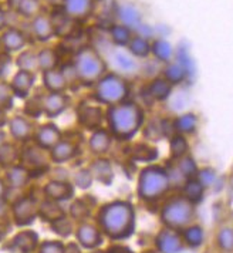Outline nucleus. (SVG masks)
Segmentation results:
<instances>
[{"mask_svg":"<svg viewBox=\"0 0 233 253\" xmlns=\"http://www.w3.org/2000/svg\"><path fill=\"white\" fill-rule=\"evenodd\" d=\"M98 225L107 236L111 239H125L134 232L135 225V212L128 202L116 201L107 204L100 209Z\"/></svg>","mask_w":233,"mask_h":253,"instance_id":"nucleus-1","label":"nucleus"},{"mask_svg":"<svg viewBox=\"0 0 233 253\" xmlns=\"http://www.w3.org/2000/svg\"><path fill=\"white\" fill-rule=\"evenodd\" d=\"M108 124L113 135L119 139L132 138L142 126V110L134 103H119L110 105Z\"/></svg>","mask_w":233,"mask_h":253,"instance_id":"nucleus-2","label":"nucleus"},{"mask_svg":"<svg viewBox=\"0 0 233 253\" xmlns=\"http://www.w3.org/2000/svg\"><path fill=\"white\" fill-rule=\"evenodd\" d=\"M195 216V205L187 198L179 196L168 201L161 212L162 222L166 228L174 230L185 229Z\"/></svg>","mask_w":233,"mask_h":253,"instance_id":"nucleus-3","label":"nucleus"},{"mask_svg":"<svg viewBox=\"0 0 233 253\" xmlns=\"http://www.w3.org/2000/svg\"><path fill=\"white\" fill-rule=\"evenodd\" d=\"M169 176L166 169L161 167L145 168L140 175L138 181V194L142 199L154 201L158 199L169 189Z\"/></svg>","mask_w":233,"mask_h":253,"instance_id":"nucleus-4","label":"nucleus"},{"mask_svg":"<svg viewBox=\"0 0 233 253\" xmlns=\"http://www.w3.org/2000/svg\"><path fill=\"white\" fill-rule=\"evenodd\" d=\"M74 69L77 71L80 81L85 84H93L104 76L107 67L104 60L98 56V53L94 48L84 47L76 57Z\"/></svg>","mask_w":233,"mask_h":253,"instance_id":"nucleus-5","label":"nucleus"},{"mask_svg":"<svg viewBox=\"0 0 233 253\" xmlns=\"http://www.w3.org/2000/svg\"><path fill=\"white\" fill-rule=\"evenodd\" d=\"M128 84L124 79L116 74H107L97 81L95 85V98L103 104L116 105L124 103L128 97Z\"/></svg>","mask_w":233,"mask_h":253,"instance_id":"nucleus-6","label":"nucleus"},{"mask_svg":"<svg viewBox=\"0 0 233 253\" xmlns=\"http://www.w3.org/2000/svg\"><path fill=\"white\" fill-rule=\"evenodd\" d=\"M12 212L16 225L27 226V225L33 223L36 216L39 215V205H37L35 198L23 196L13 204Z\"/></svg>","mask_w":233,"mask_h":253,"instance_id":"nucleus-7","label":"nucleus"},{"mask_svg":"<svg viewBox=\"0 0 233 253\" xmlns=\"http://www.w3.org/2000/svg\"><path fill=\"white\" fill-rule=\"evenodd\" d=\"M156 248L159 253H179L182 249V238L178 230L165 228L156 236Z\"/></svg>","mask_w":233,"mask_h":253,"instance_id":"nucleus-8","label":"nucleus"},{"mask_svg":"<svg viewBox=\"0 0 233 253\" xmlns=\"http://www.w3.org/2000/svg\"><path fill=\"white\" fill-rule=\"evenodd\" d=\"M41 105L44 114L48 117H57L69 107V98L63 92H50L41 98Z\"/></svg>","mask_w":233,"mask_h":253,"instance_id":"nucleus-9","label":"nucleus"},{"mask_svg":"<svg viewBox=\"0 0 233 253\" xmlns=\"http://www.w3.org/2000/svg\"><path fill=\"white\" fill-rule=\"evenodd\" d=\"M35 139L37 147H40L43 150H51L58 141H61V132L56 126L46 124L37 129Z\"/></svg>","mask_w":233,"mask_h":253,"instance_id":"nucleus-10","label":"nucleus"},{"mask_svg":"<svg viewBox=\"0 0 233 253\" xmlns=\"http://www.w3.org/2000/svg\"><path fill=\"white\" fill-rule=\"evenodd\" d=\"M73 185L69 184L67 181H57L53 179L44 186V194H46L47 199L54 201V202H60V201H69L73 196Z\"/></svg>","mask_w":233,"mask_h":253,"instance_id":"nucleus-11","label":"nucleus"},{"mask_svg":"<svg viewBox=\"0 0 233 253\" xmlns=\"http://www.w3.org/2000/svg\"><path fill=\"white\" fill-rule=\"evenodd\" d=\"M35 84V74L33 73H29V71H23V70H19L14 76H13L12 83H10V87H12L13 94L19 98H26L30 90Z\"/></svg>","mask_w":233,"mask_h":253,"instance_id":"nucleus-12","label":"nucleus"},{"mask_svg":"<svg viewBox=\"0 0 233 253\" xmlns=\"http://www.w3.org/2000/svg\"><path fill=\"white\" fill-rule=\"evenodd\" d=\"M9 131L16 141L24 142L33 134V124L23 115H16L9 121Z\"/></svg>","mask_w":233,"mask_h":253,"instance_id":"nucleus-13","label":"nucleus"},{"mask_svg":"<svg viewBox=\"0 0 233 253\" xmlns=\"http://www.w3.org/2000/svg\"><path fill=\"white\" fill-rule=\"evenodd\" d=\"M78 123L87 129L100 128L103 123V111L98 107L93 105H82L78 108Z\"/></svg>","mask_w":233,"mask_h":253,"instance_id":"nucleus-14","label":"nucleus"},{"mask_svg":"<svg viewBox=\"0 0 233 253\" xmlns=\"http://www.w3.org/2000/svg\"><path fill=\"white\" fill-rule=\"evenodd\" d=\"M39 245V236L32 230L19 232L12 241V248L20 253H33Z\"/></svg>","mask_w":233,"mask_h":253,"instance_id":"nucleus-15","label":"nucleus"},{"mask_svg":"<svg viewBox=\"0 0 233 253\" xmlns=\"http://www.w3.org/2000/svg\"><path fill=\"white\" fill-rule=\"evenodd\" d=\"M77 239L87 249H94L101 245V233L91 223H82L77 229Z\"/></svg>","mask_w":233,"mask_h":253,"instance_id":"nucleus-16","label":"nucleus"},{"mask_svg":"<svg viewBox=\"0 0 233 253\" xmlns=\"http://www.w3.org/2000/svg\"><path fill=\"white\" fill-rule=\"evenodd\" d=\"M0 43L6 51H19L26 46V36L16 27H9L3 32L0 37Z\"/></svg>","mask_w":233,"mask_h":253,"instance_id":"nucleus-17","label":"nucleus"},{"mask_svg":"<svg viewBox=\"0 0 233 253\" xmlns=\"http://www.w3.org/2000/svg\"><path fill=\"white\" fill-rule=\"evenodd\" d=\"M29 179H30V171L23 165H13L10 168H7V172H6L7 186L19 189V188L26 186Z\"/></svg>","mask_w":233,"mask_h":253,"instance_id":"nucleus-18","label":"nucleus"},{"mask_svg":"<svg viewBox=\"0 0 233 253\" xmlns=\"http://www.w3.org/2000/svg\"><path fill=\"white\" fill-rule=\"evenodd\" d=\"M32 29H33V35L36 36V39L40 40V42H47L54 35L51 20L46 14H37L33 19Z\"/></svg>","mask_w":233,"mask_h":253,"instance_id":"nucleus-19","label":"nucleus"},{"mask_svg":"<svg viewBox=\"0 0 233 253\" xmlns=\"http://www.w3.org/2000/svg\"><path fill=\"white\" fill-rule=\"evenodd\" d=\"M43 81L50 92H64L67 88V80L64 74L56 69L43 71Z\"/></svg>","mask_w":233,"mask_h":253,"instance_id":"nucleus-20","label":"nucleus"},{"mask_svg":"<svg viewBox=\"0 0 233 253\" xmlns=\"http://www.w3.org/2000/svg\"><path fill=\"white\" fill-rule=\"evenodd\" d=\"M76 145L70 142V141H58L57 144L51 148V154H50V158L51 161L56 162V164H61V162L70 161L71 158H74L76 155Z\"/></svg>","mask_w":233,"mask_h":253,"instance_id":"nucleus-21","label":"nucleus"},{"mask_svg":"<svg viewBox=\"0 0 233 253\" xmlns=\"http://www.w3.org/2000/svg\"><path fill=\"white\" fill-rule=\"evenodd\" d=\"M88 171L91 172V176L101 184L110 185L113 181V167L107 160H95Z\"/></svg>","mask_w":233,"mask_h":253,"instance_id":"nucleus-22","label":"nucleus"},{"mask_svg":"<svg viewBox=\"0 0 233 253\" xmlns=\"http://www.w3.org/2000/svg\"><path fill=\"white\" fill-rule=\"evenodd\" d=\"M91 9V0H63V10L70 17H82Z\"/></svg>","mask_w":233,"mask_h":253,"instance_id":"nucleus-23","label":"nucleus"},{"mask_svg":"<svg viewBox=\"0 0 233 253\" xmlns=\"http://www.w3.org/2000/svg\"><path fill=\"white\" fill-rule=\"evenodd\" d=\"M90 150L94 154L97 155H101V154H105L110 145H111V135L105 131V129H98L95 131L91 138H90Z\"/></svg>","mask_w":233,"mask_h":253,"instance_id":"nucleus-24","label":"nucleus"},{"mask_svg":"<svg viewBox=\"0 0 233 253\" xmlns=\"http://www.w3.org/2000/svg\"><path fill=\"white\" fill-rule=\"evenodd\" d=\"M71 19L67 13L64 10L61 12H54V14H51L50 20H51V26H53V30H54V35L58 36H67L71 32L73 26H71Z\"/></svg>","mask_w":233,"mask_h":253,"instance_id":"nucleus-25","label":"nucleus"},{"mask_svg":"<svg viewBox=\"0 0 233 253\" xmlns=\"http://www.w3.org/2000/svg\"><path fill=\"white\" fill-rule=\"evenodd\" d=\"M39 215L47 222H54L56 219L66 215L64 209L58 205L57 202L47 199L41 205H39Z\"/></svg>","mask_w":233,"mask_h":253,"instance_id":"nucleus-26","label":"nucleus"},{"mask_svg":"<svg viewBox=\"0 0 233 253\" xmlns=\"http://www.w3.org/2000/svg\"><path fill=\"white\" fill-rule=\"evenodd\" d=\"M20 158V152L16 145L10 142H3L0 145V167L3 168H10L16 165V162Z\"/></svg>","mask_w":233,"mask_h":253,"instance_id":"nucleus-27","label":"nucleus"},{"mask_svg":"<svg viewBox=\"0 0 233 253\" xmlns=\"http://www.w3.org/2000/svg\"><path fill=\"white\" fill-rule=\"evenodd\" d=\"M203 189H205V186L200 184L198 179L191 178V179H187V182L184 185V195L182 196L187 198L188 201L192 202L194 205H196L203 198Z\"/></svg>","mask_w":233,"mask_h":253,"instance_id":"nucleus-28","label":"nucleus"},{"mask_svg":"<svg viewBox=\"0 0 233 253\" xmlns=\"http://www.w3.org/2000/svg\"><path fill=\"white\" fill-rule=\"evenodd\" d=\"M158 157L156 148H152L147 144H135L131 148V158L141 162H151Z\"/></svg>","mask_w":233,"mask_h":253,"instance_id":"nucleus-29","label":"nucleus"},{"mask_svg":"<svg viewBox=\"0 0 233 253\" xmlns=\"http://www.w3.org/2000/svg\"><path fill=\"white\" fill-rule=\"evenodd\" d=\"M23 160L27 164H30L32 168H46L47 158L43 152V148L40 147H33V148H27L24 151Z\"/></svg>","mask_w":233,"mask_h":253,"instance_id":"nucleus-30","label":"nucleus"},{"mask_svg":"<svg viewBox=\"0 0 233 253\" xmlns=\"http://www.w3.org/2000/svg\"><path fill=\"white\" fill-rule=\"evenodd\" d=\"M57 63L58 56L53 48H43L37 54V66H39V70H41V71L56 69Z\"/></svg>","mask_w":233,"mask_h":253,"instance_id":"nucleus-31","label":"nucleus"},{"mask_svg":"<svg viewBox=\"0 0 233 253\" xmlns=\"http://www.w3.org/2000/svg\"><path fill=\"white\" fill-rule=\"evenodd\" d=\"M171 90H172V85L166 80H163V79L154 80L151 83V85H150V88H148V91H150L152 97L155 100H159V101L168 98L169 94H171Z\"/></svg>","mask_w":233,"mask_h":253,"instance_id":"nucleus-32","label":"nucleus"},{"mask_svg":"<svg viewBox=\"0 0 233 253\" xmlns=\"http://www.w3.org/2000/svg\"><path fill=\"white\" fill-rule=\"evenodd\" d=\"M198 120L194 114H184L176 118L174 123L175 131H179L182 134H191L196 129Z\"/></svg>","mask_w":233,"mask_h":253,"instance_id":"nucleus-33","label":"nucleus"},{"mask_svg":"<svg viewBox=\"0 0 233 253\" xmlns=\"http://www.w3.org/2000/svg\"><path fill=\"white\" fill-rule=\"evenodd\" d=\"M128 46L131 54L135 56V57H147V56L150 54V51H151L150 43H148L144 37H141V36L132 37V39L129 40Z\"/></svg>","mask_w":233,"mask_h":253,"instance_id":"nucleus-34","label":"nucleus"},{"mask_svg":"<svg viewBox=\"0 0 233 253\" xmlns=\"http://www.w3.org/2000/svg\"><path fill=\"white\" fill-rule=\"evenodd\" d=\"M111 39H113V42L116 43V46H127L129 40L132 39L128 26H125V24L113 26L111 27Z\"/></svg>","mask_w":233,"mask_h":253,"instance_id":"nucleus-35","label":"nucleus"},{"mask_svg":"<svg viewBox=\"0 0 233 253\" xmlns=\"http://www.w3.org/2000/svg\"><path fill=\"white\" fill-rule=\"evenodd\" d=\"M169 150H171V157L175 160H179L182 157H185L188 151V141L185 139L184 135L181 134H175L171 138V144H169Z\"/></svg>","mask_w":233,"mask_h":253,"instance_id":"nucleus-36","label":"nucleus"},{"mask_svg":"<svg viewBox=\"0 0 233 253\" xmlns=\"http://www.w3.org/2000/svg\"><path fill=\"white\" fill-rule=\"evenodd\" d=\"M16 64L19 70H23V71H29V73H35L36 70H39L37 66V54H35L33 51H23L17 60H16Z\"/></svg>","mask_w":233,"mask_h":253,"instance_id":"nucleus-37","label":"nucleus"},{"mask_svg":"<svg viewBox=\"0 0 233 253\" xmlns=\"http://www.w3.org/2000/svg\"><path fill=\"white\" fill-rule=\"evenodd\" d=\"M40 9H41L40 0H22L19 7L16 9V12L23 17L35 19L37 14H40Z\"/></svg>","mask_w":233,"mask_h":253,"instance_id":"nucleus-38","label":"nucleus"},{"mask_svg":"<svg viewBox=\"0 0 233 253\" xmlns=\"http://www.w3.org/2000/svg\"><path fill=\"white\" fill-rule=\"evenodd\" d=\"M187 74L188 73L181 64L172 63L165 69V80L168 81L169 84H178V83H182L185 80Z\"/></svg>","mask_w":233,"mask_h":253,"instance_id":"nucleus-39","label":"nucleus"},{"mask_svg":"<svg viewBox=\"0 0 233 253\" xmlns=\"http://www.w3.org/2000/svg\"><path fill=\"white\" fill-rule=\"evenodd\" d=\"M176 168L179 169V172H181V175L185 179L195 178L196 173H198V167H196V164H195V161L191 157H182V158H179V162L176 164Z\"/></svg>","mask_w":233,"mask_h":253,"instance_id":"nucleus-40","label":"nucleus"},{"mask_svg":"<svg viewBox=\"0 0 233 253\" xmlns=\"http://www.w3.org/2000/svg\"><path fill=\"white\" fill-rule=\"evenodd\" d=\"M13 98H14V94H13L10 84L0 81V110H3L4 113L10 110L13 107Z\"/></svg>","mask_w":233,"mask_h":253,"instance_id":"nucleus-41","label":"nucleus"},{"mask_svg":"<svg viewBox=\"0 0 233 253\" xmlns=\"http://www.w3.org/2000/svg\"><path fill=\"white\" fill-rule=\"evenodd\" d=\"M151 50L155 57L161 61H169L172 57V47L165 40H156L151 47Z\"/></svg>","mask_w":233,"mask_h":253,"instance_id":"nucleus-42","label":"nucleus"},{"mask_svg":"<svg viewBox=\"0 0 233 253\" xmlns=\"http://www.w3.org/2000/svg\"><path fill=\"white\" fill-rule=\"evenodd\" d=\"M184 241L187 242L189 246L196 248L203 242V230L199 226H191V228L188 226L184 230Z\"/></svg>","mask_w":233,"mask_h":253,"instance_id":"nucleus-43","label":"nucleus"},{"mask_svg":"<svg viewBox=\"0 0 233 253\" xmlns=\"http://www.w3.org/2000/svg\"><path fill=\"white\" fill-rule=\"evenodd\" d=\"M218 245L223 252L232 253L233 251V233L231 228H222L218 233Z\"/></svg>","mask_w":233,"mask_h":253,"instance_id":"nucleus-44","label":"nucleus"},{"mask_svg":"<svg viewBox=\"0 0 233 253\" xmlns=\"http://www.w3.org/2000/svg\"><path fill=\"white\" fill-rule=\"evenodd\" d=\"M51 229L54 230L57 235H60V236L67 238V236H70L71 233H73V225H71L70 219L64 215L61 218L56 219L54 222H51Z\"/></svg>","mask_w":233,"mask_h":253,"instance_id":"nucleus-45","label":"nucleus"},{"mask_svg":"<svg viewBox=\"0 0 233 253\" xmlns=\"http://www.w3.org/2000/svg\"><path fill=\"white\" fill-rule=\"evenodd\" d=\"M90 209H91V205L85 199H77L71 205V216L74 219H84L90 213Z\"/></svg>","mask_w":233,"mask_h":253,"instance_id":"nucleus-46","label":"nucleus"},{"mask_svg":"<svg viewBox=\"0 0 233 253\" xmlns=\"http://www.w3.org/2000/svg\"><path fill=\"white\" fill-rule=\"evenodd\" d=\"M119 16L122 17L124 23L132 26V27H140V14L132 7H122L119 10Z\"/></svg>","mask_w":233,"mask_h":253,"instance_id":"nucleus-47","label":"nucleus"},{"mask_svg":"<svg viewBox=\"0 0 233 253\" xmlns=\"http://www.w3.org/2000/svg\"><path fill=\"white\" fill-rule=\"evenodd\" d=\"M91 182H93V176H91V172L88 169H80L78 172L74 175V184H76V186L81 188V189L90 188Z\"/></svg>","mask_w":233,"mask_h":253,"instance_id":"nucleus-48","label":"nucleus"},{"mask_svg":"<svg viewBox=\"0 0 233 253\" xmlns=\"http://www.w3.org/2000/svg\"><path fill=\"white\" fill-rule=\"evenodd\" d=\"M39 253H64V245L61 242L46 241L40 245Z\"/></svg>","mask_w":233,"mask_h":253,"instance_id":"nucleus-49","label":"nucleus"},{"mask_svg":"<svg viewBox=\"0 0 233 253\" xmlns=\"http://www.w3.org/2000/svg\"><path fill=\"white\" fill-rule=\"evenodd\" d=\"M196 176H198L199 182L203 185V186H210V185H213L215 184V179H216V173H215V171H213V169H209V168L199 171V172L196 173Z\"/></svg>","mask_w":233,"mask_h":253,"instance_id":"nucleus-50","label":"nucleus"},{"mask_svg":"<svg viewBox=\"0 0 233 253\" xmlns=\"http://www.w3.org/2000/svg\"><path fill=\"white\" fill-rule=\"evenodd\" d=\"M116 58L118 66H119L122 70H125V71H131V70L135 69V61H134V58L131 57V56H128V54L116 53Z\"/></svg>","mask_w":233,"mask_h":253,"instance_id":"nucleus-51","label":"nucleus"},{"mask_svg":"<svg viewBox=\"0 0 233 253\" xmlns=\"http://www.w3.org/2000/svg\"><path fill=\"white\" fill-rule=\"evenodd\" d=\"M24 111L30 115V117H39L40 113H43L41 98H33V100H30V101L27 103V105H26Z\"/></svg>","mask_w":233,"mask_h":253,"instance_id":"nucleus-52","label":"nucleus"},{"mask_svg":"<svg viewBox=\"0 0 233 253\" xmlns=\"http://www.w3.org/2000/svg\"><path fill=\"white\" fill-rule=\"evenodd\" d=\"M7 212H9V205L3 198V199H0V220H3L7 216Z\"/></svg>","mask_w":233,"mask_h":253,"instance_id":"nucleus-53","label":"nucleus"},{"mask_svg":"<svg viewBox=\"0 0 233 253\" xmlns=\"http://www.w3.org/2000/svg\"><path fill=\"white\" fill-rule=\"evenodd\" d=\"M64 253H81L80 249L74 245V243H70L67 246H64Z\"/></svg>","mask_w":233,"mask_h":253,"instance_id":"nucleus-54","label":"nucleus"},{"mask_svg":"<svg viewBox=\"0 0 233 253\" xmlns=\"http://www.w3.org/2000/svg\"><path fill=\"white\" fill-rule=\"evenodd\" d=\"M107 253H132L127 248H122V246H116V248H111Z\"/></svg>","mask_w":233,"mask_h":253,"instance_id":"nucleus-55","label":"nucleus"},{"mask_svg":"<svg viewBox=\"0 0 233 253\" xmlns=\"http://www.w3.org/2000/svg\"><path fill=\"white\" fill-rule=\"evenodd\" d=\"M6 27V13L0 7V30Z\"/></svg>","mask_w":233,"mask_h":253,"instance_id":"nucleus-56","label":"nucleus"},{"mask_svg":"<svg viewBox=\"0 0 233 253\" xmlns=\"http://www.w3.org/2000/svg\"><path fill=\"white\" fill-rule=\"evenodd\" d=\"M6 192H7V185H6L4 181H1V179H0V199H3V198H4Z\"/></svg>","mask_w":233,"mask_h":253,"instance_id":"nucleus-57","label":"nucleus"},{"mask_svg":"<svg viewBox=\"0 0 233 253\" xmlns=\"http://www.w3.org/2000/svg\"><path fill=\"white\" fill-rule=\"evenodd\" d=\"M20 1H22V0H7V4H9V7H10L12 10H16V9L19 7Z\"/></svg>","mask_w":233,"mask_h":253,"instance_id":"nucleus-58","label":"nucleus"},{"mask_svg":"<svg viewBox=\"0 0 233 253\" xmlns=\"http://www.w3.org/2000/svg\"><path fill=\"white\" fill-rule=\"evenodd\" d=\"M6 124V115H4V111L0 110V128Z\"/></svg>","mask_w":233,"mask_h":253,"instance_id":"nucleus-59","label":"nucleus"},{"mask_svg":"<svg viewBox=\"0 0 233 253\" xmlns=\"http://www.w3.org/2000/svg\"><path fill=\"white\" fill-rule=\"evenodd\" d=\"M4 137H6V134H4V132L1 131V128H0V145H1L3 142H6V138H4Z\"/></svg>","mask_w":233,"mask_h":253,"instance_id":"nucleus-60","label":"nucleus"},{"mask_svg":"<svg viewBox=\"0 0 233 253\" xmlns=\"http://www.w3.org/2000/svg\"><path fill=\"white\" fill-rule=\"evenodd\" d=\"M3 236H4V232H3V229L0 228V242H1V239H3Z\"/></svg>","mask_w":233,"mask_h":253,"instance_id":"nucleus-61","label":"nucleus"},{"mask_svg":"<svg viewBox=\"0 0 233 253\" xmlns=\"http://www.w3.org/2000/svg\"><path fill=\"white\" fill-rule=\"evenodd\" d=\"M0 69H1V64H0Z\"/></svg>","mask_w":233,"mask_h":253,"instance_id":"nucleus-62","label":"nucleus"},{"mask_svg":"<svg viewBox=\"0 0 233 253\" xmlns=\"http://www.w3.org/2000/svg\"><path fill=\"white\" fill-rule=\"evenodd\" d=\"M152 253H154V252H152Z\"/></svg>","mask_w":233,"mask_h":253,"instance_id":"nucleus-63","label":"nucleus"}]
</instances>
